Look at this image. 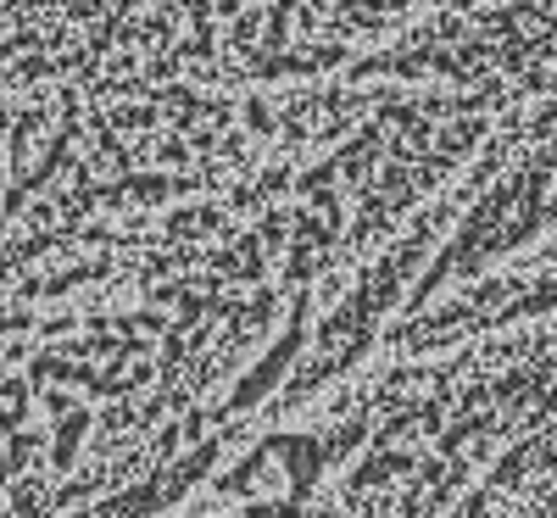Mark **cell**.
Instances as JSON below:
<instances>
[{
	"label": "cell",
	"instance_id": "1",
	"mask_svg": "<svg viewBox=\"0 0 557 518\" xmlns=\"http://www.w3.org/2000/svg\"><path fill=\"white\" fill-rule=\"evenodd\" d=\"M541 318H557V78L496 128L451 190L446 240L385 346L430 357Z\"/></svg>",
	"mask_w": 557,
	"mask_h": 518
}]
</instances>
